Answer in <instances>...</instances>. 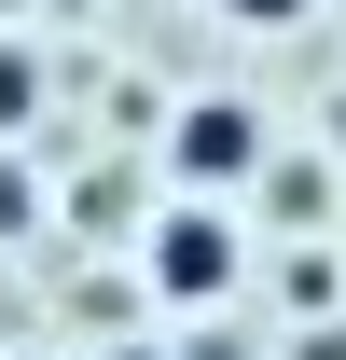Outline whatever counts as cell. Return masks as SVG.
I'll return each mask as SVG.
<instances>
[{
	"instance_id": "6da1fadb",
	"label": "cell",
	"mask_w": 346,
	"mask_h": 360,
	"mask_svg": "<svg viewBox=\"0 0 346 360\" xmlns=\"http://www.w3.org/2000/svg\"><path fill=\"white\" fill-rule=\"evenodd\" d=\"M139 277H153V305H222V291L250 277V236H236V208H222V194H180L167 222L139 236Z\"/></svg>"
},
{
	"instance_id": "7a4b0ae2",
	"label": "cell",
	"mask_w": 346,
	"mask_h": 360,
	"mask_svg": "<svg viewBox=\"0 0 346 360\" xmlns=\"http://www.w3.org/2000/svg\"><path fill=\"white\" fill-rule=\"evenodd\" d=\"M167 167H180V194H236V180H263V111H250V97H180Z\"/></svg>"
},
{
	"instance_id": "3957f363",
	"label": "cell",
	"mask_w": 346,
	"mask_h": 360,
	"mask_svg": "<svg viewBox=\"0 0 346 360\" xmlns=\"http://www.w3.org/2000/svg\"><path fill=\"white\" fill-rule=\"evenodd\" d=\"M28 125H42V56L0 42V139H28Z\"/></svg>"
},
{
	"instance_id": "277c9868",
	"label": "cell",
	"mask_w": 346,
	"mask_h": 360,
	"mask_svg": "<svg viewBox=\"0 0 346 360\" xmlns=\"http://www.w3.org/2000/svg\"><path fill=\"white\" fill-rule=\"evenodd\" d=\"M28 222H42V180H28V167H14V153H0V250H14V236H28Z\"/></svg>"
},
{
	"instance_id": "5b68a950",
	"label": "cell",
	"mask_w": 346,
	"mask_h": 360,
	"mask_svg": "<svg viewBox=\"0 0 346 360\" xmlns=\"http://www.w3.org/2000/svg\"><path fill=\"white\" fill-rule=\"evenodd\" d=\"M236 28H305V0H222Z\"/></svg>"
},
{
	"instance_id": "8992f818",
	"label": "cell",
	"mask_w": 346,
	"mask_h": 360,
	"mask_svg": "<svg viewBox=\"0 0 346 360\" xmlns=\"http://www.w3.org/2000/svg\"><path fill=\"white\" fill-rule=\"evenodd\" d=\"M125 360H153V347H125Z\"/></svg>"
},
{
	"instance_id": "52a82bcc",
	"label": "cell",
	"mask_w": 346,
	"mask_h": 360,
	"mask_svg": "<svg viewBox=\"0 0 346 360\" xmlns=\"http://www.w3.org/2000/svg\"><path fill=\"white\" fill-rule=\"evenodd\" d=\"M0 14H14V0H0Z\"/></svg>"
}]
</instances>
